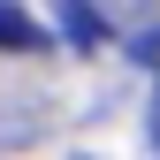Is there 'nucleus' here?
<instances>
[{
    "instance_id": "nucleus-1",
    "label": "nucleus",
    "mask_w": 160,
    "mask_h": 160,
    "mask_svg": "<svg viewBox=\"0 0 160 160\" xmlns=\"http://www.w3.org/2000/svg\"><path fill=\"white\" fill-rule=\"evenodd\" d=\"M0 46H8V53H31V46H46V31H38L23 8H8V0H0Z\"/></svg>"
},
{
    "instance_id": "nucleus-2",
    "label": "nucleus",
    "mask_w": 160,
    "mask_h": 160,
    "mask_svg": "<svg viewBox=\"0 0 160 160\" xmlns=\"http://www.w3.org/2000/svg\"><path fill=\"white\" fill-rule=\"evenodd\" d=\"M145 130H152V152H160V99H152V122H145Z\"/></svg>"
}]
</instances>
